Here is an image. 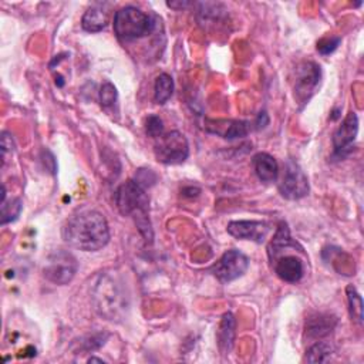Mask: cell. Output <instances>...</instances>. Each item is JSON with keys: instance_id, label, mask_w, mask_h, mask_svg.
<instances>
[{"instance_id": "obj_16", "label": "cell", "mask_w": 364, "mask_h": 364, "mask_svg": "<svg viewBox=\"0 0 364 364\" xmlns=\"http://www.w3.org/2000/svg\"><path fill=\"white\" fill-rule=\"evenodd\" d=\"M338 319L329 315H315L306 320V335L309 339H322L333 332Z\"/></svg>"}, {"instance_id": "obj_30", "label": "cell", "mask_w": 364, "mask_h": 364, "mask_svg": "<svg viewBox=\"0 0 364 364\" xmlns=\"http://www.w3.org/2000/svg\"><path fill=\"white\" fill-rule=\"evenodd\" d=\"M94 361H98V363H104L103 358H97V357H90L88 358V363H94Z\"/></svg>"}, {"instance_id": "obj_4", "label": "cell", "mask_w": 364, "mask_h": 364, "mask_svg": "<svg viewBox=\"0 0 364 364\" xmlns=\"http://www.w3.org/2000/svg\"><path fill=\"white\" fill-rule=\"evenodd\" d=\"M154 29V19L139 8L125 6L114 15V31L122 43L140 40L151 35Z\"/></svg>"}, {"instance_id": "obj_15", "label": "cell", "mask_w": 364, "mask_h": 364, "mask_svg": "<svg viewBox=\"0 0 364 364\" xmlns=\"http://www.w3.org/2000/svg\"><path fill=\"white\" fill-rule=\"evenodd\" d=\"M237 336V322L232 313H225L222 316L219 330H218V346L223 356L229 354L235 345Z\"/></svg>"}, {"instance_id": "obj_2", "label": "cell", "mask_w": 364, "mask_h": 364, "mask_svg": "<svg viewBox=\"0 0 364 364\" xmlns=\"http://www.w3.org/2000/svg\"><path fill=\"white\" fill-rule=\"evenodd\" d=\"M91 301L97 313L111 322L122 320L129 310V293L114 272L97 275L91 286Z\"/></svg>"}, {"instance_id": "obj_19", "label": "cell", "mask_w": 364, "mask_h": 364, "mask_svg": "<svg viewBox=\"0 0 364 364\" xmlns=\"http://www.w3.org/2000/svg\"><path fill=\"white\" fill-rule=\"evenodd\" d=\"M174 93V80L170 74L162 73L157 77L155 80V87H154V97L155 102L158 104H165L167 103L171 95Z\"/></svg>"}, {"instance_id": "obj_32", "label": "cell", "mask_w": 364, "mask_h": 364, "mask_svg": "<svg viewBox=\"0 0 364 364\" xmlns=\"http://www.w3.org/2000/svg\"><path fill=\"white\" fill-rule=\"evenodd\" d=\"M168 6L170 8H177V5H174V3H168ZM180 6L184 8V6H188V3H180Z\"/></svg>"}, {"instance_id": "obj_6", "label": "cell", "mask_w": 364, "mask_h": 364, "mask_svg": "<svg viewBox=\"0 0 364 364\" xmlns=\"http://www.w3.org/2000/svg\"><path fill=\"white\" fill-rule=\"evenodd\" d=\"M79 271V262L72 252L68 251H54L50 253L45 262L43 275L45 278L54 283L64 286L73 280Z\"/></svg>"}, {"instance_id": "obj_25", "label": "cell", "mask_w": 364, "mask_h": 364, "mask_svg": "<svg viewBox=\"0 0 364 364\" xmlns=\"http://www.w3.org/2000/svg\"><path fill=\"white\" fill-rule=\"evenodd\" d=\"M134 181H136L137 184H140L144 189H147V188H151V187L155 185V182L158 181V177H157V174H155L152 170L140 168V170H137V173H136Z\"/></svg>"}, {"instance_id": "obj_3", "label": "cell", "mask_w": 364, "mask_h": 364, "mask_svg": "<svg viewBox=\"0 0 364 364\" xmlns=\"http://www.w3.org/2000/svg\"><path fill=\"white\" fill-rule=\"evenodd\" d=\"M116 204L121 215L134 219L145 241L152 242L154 232L150 221V198L147 189L134 180H128L118 187L116 192Z\"/></svg>"}, {"instance_id": "obj_24", "label": "cell", "mask_w": 364, "mask_h": 364, "mask_svg": "<svg viewBox=\"0 0 364 364\" xmlns=\"http://www.w3.org/2000/svg\"><path fill=\"white\" fill-rule=\"evenodd\" d=\"M145 132H147V136H150L151 139H158L164 134V122L162 120L152 114V116H148L147 121H145Z\"/></svg>"}, {"instance_id": "obj_31", "label": "cell", "mask_w": 364, "mask_h": 364, "mask_svg": "<svg viewBox=\"0 0 364 364\" xmlns=\"http://www.w3.org/2000/svg\"><path fill=\"white\" fill-rule=\"evenodd\" d=\"M56 84H57L58 87H63V86H64V81H63V77H61V76H58V80L56 79Z\"/></svg>"}, {"instance_id": "obj_28", "label": "cell", "mask_w": 364, "mask_h": 364, "mask_svg": "<svg viewBox=\"0 0 364 364\" xmlns=\"http://www.w3.org/2000/svg\"><path fill=\"white\" fill-rule=\"evenodd\" d=\"M107 338H109V335H104V336L103 335H94V336L88 338L87 342H83L84 349L86 350H95L98 347H102L106 343Z\"/></svg>"}, {"instance_id": "obj_22", "label": "cell", "mask_w": 364, "mask_h": 364, "mask_svg": "<svg viewBox=\"0 0 364 364\" xmlns=\"http://www.w3.org/2000/svg\"><path fill=\"white\" fill-rule=\"evenodd\" d=\"M98 102H100L102 107L104 109H111L117 104L118 102V91L116 86L110 81H104L98 91Z\"/></svg>"}, {"instance_id": "obj_18", "label": "cell", "mask_w": 364, "mask_h": 364, "mask_svg": "<svg viewBox=\"0 0 364 364\" xmlns=\"http://www.w3.org/2000/svg\"><path fill=\"white\" fill-rule=\"evenodd\" d=\"M109 24V13L100 6L94 5L86 10L81 19L83 30L88 33H98Z\"/></svg>"}, {"instance_id": "obj_21", "label": "cell", "mask_w": 364, "mask_h": 364, "mask_svg": "<svg viewBox=\"0 0 364 364\" xmlns=\"http://www.w3.org/2000/svg\"><path fill=\"white\" fill-rule=\"evenodd\" d=\"M346 292H347V301H349V306H350V316L358 324H361V322H363V301H361V296L358 294V292L356 290V287L353 285L347 286Z\"/></svg>"}, {"instance_id": "obj_17", "label": "cell", "mask_w": 364, "mask_h": 364, "mask_svg": "<svg viewBox=\"0 0 364 364\" xmlns=\"http://www.w3.org/2000/svg\"><path fill=\"white\" fill-rule=\"evenodd\" d=\"M297 245L292 237H290V230L287 228V225L285 222H280L278 226L276 234L274 237V239L271 241L269 246H268V255H269V260L274 262L278 256H280L285 251L290 249V248H297Z\"/></svg>"}, {"instance_id": "obj_7", "label": "cell", "mask_w": 364, "mask_h": 364, "mask_svg": "<svg viewBox=\"0 0 364 364\" xmlns=\"http://www.w3.org/2000/svg\"><path fill=\"white\" fill-rule=\"evenodd\" d=\"M309 180L301 165L289 159L285 164V171L279 182V192L289 201L302 200L309 193Z\"/></svg>"}, {"instance_id": "obj_11", "label": "cell", "mask_w": 364, "mask_h": 364, "mask_svg": "<svg viewBox=\"0 0 364 364\" xmlns=\"http://www.w3.org/2000/svg\"><path fill=\"white\" fill-rule=\"evenodd\" d=\"M228 234L241 241L263 244L267 239L271 225L262 221H232L228 223Z\"/></svg>"}, {"instance_id": "obj_9", "label": "cell", "mask_w": 364, "mask_h": 364, "mask_svg": "<svg viewBox=\"0 0 364 364\" xmlns=\"http://www.w3.org/2000/svg\"><path fill=\"white\" fill-rule=\"evenodd\" d=\"M322 80L320 65L313 61L302 63L296 70L294 97L301 104H308Z\"/></svg>"}, {"instance_id": "obj_26", "label": "cell", "mask_w": 364, "mask_h": 364, "mask_svg": "<svg viewBox=\"0 0 364 364\" xmlns=\"http://www.w3.org/2000/svg\"><path fill=\"white\" fill-rule=\"evenodd\" d=\"M342 39L340 38H324L317 43V52L323 56L332 54L340 45Z\"/></svg>"}, {"instance_id": "obj_5", "label": "cell", "mask_w": 364, "mask_h": 364, "mask_svg": "<svg viewBox=\"0 0 364 364\" xmlns=\"http://www.w3.org/2000/svg\"><path fill=\"white\" fill-rule=\"evenodd\" d=\"M154 155L158 162L165 165L182 164L189 155V144L180 131L164 132L155 140Z\"/></svg>"}, {"instance_id": "obj_10", "label": "cell", "mask_w": 364, "mask_h": 364, "mask_svg": "<svg viewBox=\"0 0 364 364\" xmlns=\"http://www.w3.org/2000/svg\"><path fill=\"white\" fill-rule=\"evenodd\" d=\"M357 132H358V117L354 111H350L333 136L335 157L345 158L351 152Z\"/></svg>"}, {"instance_id": "obj_27", "label": "cell", "mask_w": 364, "mask_h": 364, "mask_svg": "<svg viewBox=\"0 0 364 364\" xmlns=\"http://www.w3.org/2000/svg\"><path fill=\"white\" fill-rule=\"evenodd\" d=\"M0 147H2V161H3V167H5L9 155H12L13 150H15L13 139H12V136L9 134L8 131L2 132V145H0Z\"/></svg>"}, {"instance_id": "obj_23", "label": "cell", "mask_w": 364, "mask_h": 364, "mask_svg": "<svg viewBox=\"0 0 364 364\" xmlns=\"http://www.w3.org/2000/svg\"><path fill=\"white\" fill-rule=\"evenodd\" d=\"M22 209H23V203L19 200V198H13V200H10V201L3 200L2 201V225L16 221L19 218Z\"/></svg>"}, {"instance_id": "obj_8", "label": "cell", "mask_w": 364, "mask_h": 364, "mask_svg": "<svg viewBox=\"0 0 364 364\" xmlns=\"http://www.w3.org/2000/svg\"><path fill=\"white\" fill-rule=\"evenodd\" d=\"M248 268V256L238 249H229L211 268V272L221 283H229L244 276Z\"/></svg>"}, {"instance_id": "obj_29", "label": "cell", "mask_w": 364, "mask_h": 364, "mask_svg": "<svg viewBox=\"0 0 364 364\" xmlns=\"http://www.w3.org/2000/svg\"><path fill=\"white\" fill-rule=\"evenodd\" d=\"M268 124H269V117H268V114L264 113V111L259 113V116H258V118H256V121H255L256 128H258V129L264 128V127H267Z\"/></svg>"}, {"instance_id": "obj_12", "label": "cell", "mask_w": 364, "mask_h": 364, "mask_svg": "<svg viewBox=\"0 0 364 364\" xmlns=\"http://www.w3.org/2000/svg\"><path fill=\"white\" fill-rule=\"evenodd\" d=\"M271 263L278 278L286 283H297L305 276V264L296 255H280Z\"/></svg>"}, {"instance_id": "obj_20", "label": "cell", "mask_w": 364, "mask_h": 364, "mask_svg": "<svg viewBox=\"0 0 364 364\" xmlns=\"http://www.w3.org/2000/svg\"><path fill=\"white\" fill-rule=\"evenodd\" d=\"M333 353H335V347L329 342H317L306 351V361L323 363L327 361Z\"/></svg>"}, {"instance_id": "obj_13", "label": "cell", "mask_w": 364, "mask_h": 364, "mask_svg": "<svg viewBox=\"0 0 364 364\" xmlns=\"http://www.w3.org/2000/svg\"><path fill=\"white\" fill-rule=\"evenodd\" d=\"M207 129L214 134L221 136L225 140H237L248 136L251 129V124L248 121L238 120H216L208 121Z\"/></svg>"}, {"instance_id": "obj_1", "label": "cell", "mask_w": 364, "mask_h": 364, "mask_svg": "<svg viewBox=\"0 0 364 364\" xmlns=\"http://www.w3.org/2000/svg\"><path fill=\"white\" fill-rule=\"evenodd\" d=\"M63 239L79 251L95 252L109 244L110 228L100 212L84 209L65 222Z\"/></svg>"}, {"instance_id": "obj_14", "label": "cell", "mask_w": 364, "mask_h": 364, "mask_svg": "<svg viewBox=\"0 0 364 364\" xmlns=\"http://www.w3.org/2000/svg\"><path fill=\"white\" fill-rule=\"evenodd\" d=\"M252 167L256 177L262 182L271 184L275 182L279 177V165L276 159L267 152L256 154L252 159Z\"/></svg>"}]
</instances>
